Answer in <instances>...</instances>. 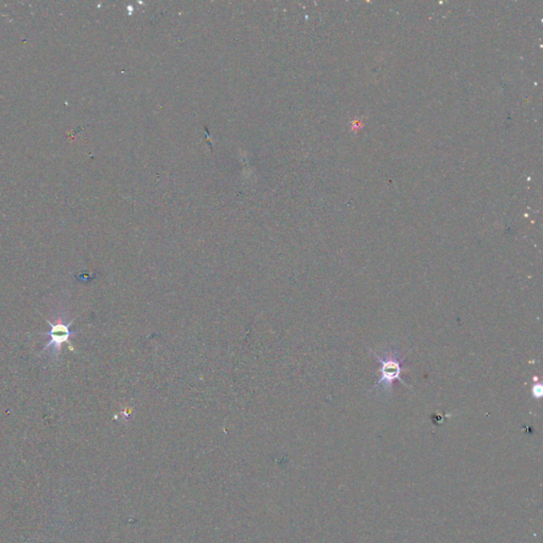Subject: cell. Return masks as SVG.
<instances>
[{
    "mask_svg": "<svg viewBox=\"0 0 543 543\" xmlns=\"http://www.w3.org/2000/svg\"><path fill=\"white\" fill-rule=\"evenodd\" d=\"M532 393H533V397L536 398V399H540L542 397V385L541 383H537V384H534L533 386V390H532Z\"/></svg>",
    "mask_w": 543,
    "mask_h": 543,
    "instance_id": "3957f363",
    "label": "cell"
},
{
    "mask_svg": "<svg viewBox=\"0 0 543 543\" xmlns=\"http://www.w3.org/2000/svg\"><path fill=\"white\" fill-rule=\"evenodd\" d=\"M47 323L50 325V330L44 332V334L48 335L49 341L42 348V351L50 349V357L56 359L63 345L69 342L75 331L71 329L72 321L68 324L63 323L62 321H58L56 324L51 323L50 321H47Z\"/></svg>",
    "mask_w": 543,
    "mask_h": 543,
    "instance_id": "7a4b0ae2",
    "label": "cell"
},
{
    "mask_svg": "<svg viewBox=\"0 0 543 543\" xmlns=\"http://www.w3.org/2000/svg\"><path fill=\"white\" fill-rule=\"evenodd\" d=\"M372 352L376 357L378 363L380 364L381 373V377L379 379V381L373 386V392H380L383 395L392 394L393 385L396 380H399L406 386H410L401 379L404 360L397 348L392 347L386 349L382 352L381 356L377 355L374 351Z\"/></svg>",
    "mask_w": 543,
    "mask_h": 543,
    "instance_id": "6da1fadb",
    "label": "cell"
}]
</instances>
